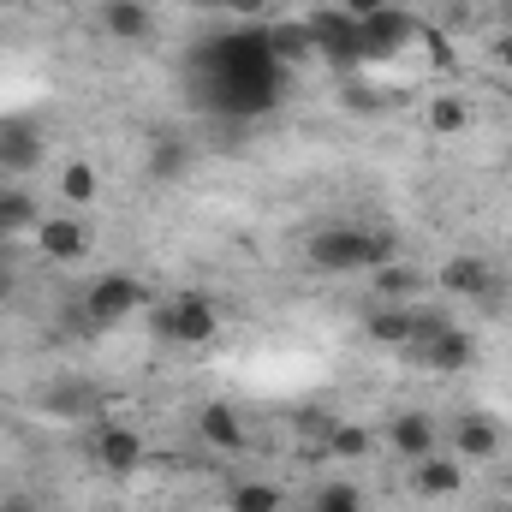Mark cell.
I'll return each instance as SVG.
<instances>
[{
  "label": "cell",
  "instance_id": "6da1fadb",
  "mask_svg": "<svg viewBox=\"0 0 512 512\" xmlns=\"http://www.w3.org/2000/svg\"><path fill=\"white\" fill-rule=\"evenodd\" d=\"M203 72H209V90H215V102L227 108V114H274L280 108V96H286V66L268 54V36H262V24H245V30H227V36H215L209 48H203Z\"/></svg>",
  "mask_w": 512,
  "mask_h": 512
},
{
  "label": "cell",
  "instance_id": "7a4b0ae2",
  "mask_svg": "<svg viewBox=\"0 0 512 512\" xmlns=\"http://www.w3.org/2000/svg\"><path fill=\"white\" fill-rule=\"evenodd\" d=\"M399 256L393 233H370V227H316L304 239V262L316 274H370Z\"/></svg>",
  "mask_w": 512,
  "mask_h": 512
},
{
  "label": "cell",
  "instance_id": "3957f363",
  "mask_svg": "<svg viewBox=\"0 0 512 512\" xmlns=\"http://www.w3.org/2000/svg\"><path fill=\"white\" fill-rule=\"evenodd\" d=\"M155 334L167 346H215L221 340V310L209 292H173L155 304Z\"/></svg>",
  "mask_w": 512,
  "mask_h": 512
},
{
  "label": "cell",
  "instance_id": "277c9868",
  "mask_svg": "<svg viewBox=\"0 0 512 512\" xmlns=\"http://www.w3.org/2000/svg\"><path fill=\"white\" fill-rule=\"evenodd\" d=\"M143 304H149V286L137 274H102L84 292V322L90 328H114V322H131Z\"/></svg>",
  "mask_w": 512,
  "mask_h": 512
},
{
  "label": "cell",
  "instance_id": "5b68a950",
  "mask_svg": "<svg viewBox=\"0 0 512 512\" xmlns=\"http://www.w3.org/2000/svg\"><path fill=\"white\" fill-rule=\"evenodd\" d=\"M304 24H310L316 60H334V66H358V60H364V36H358V18H352V12H340V6H316Z\"/></svg>",
  "mask_w": 512,
  "mask_h": 512
},
{
  "label": "cell",
  "instance_id": "8992f818",
  "mask_svg": "<svg viewBox=\"0 0 512 512\" xmlns=\"http://www.w3.org/2000/svg\"><path fill=\"white\" fill-rule=\"evenodd\" d=\"M358 36H364V60H393V54H405V48L423 36V24H417L405 6H393V0H387L382 12L358 18Z\"/></svg>",
  "mask_w": 512,
  "mask_h": 512
},
{
  "label": "cell",
  "instance_id": "52a82bcc",
  "mask_svg": "<svg viewBox=\"0 0 512 512\" xmlns=\"http://www.w3.org/2000/svg\"><path fill=\"white\" fill-rule=\"evenodd\" d=\"M435 280H441L447 298H477V304H489V310H495V298H501V274H495V262H489V256H471V251L447 256Z\"/></svg>",
  "mask_w": 512,
  "mask_h": 512
},
{
  "label": "cell",
  "instance_id": "ba28073f",
  "mask_svg": "<svg viewBox=\"0 0 512 512\" xmlns=\"http://www.w3.org/2000/svg\"><path fill=\"white\" fill-rule=\"evenodd\" d=\"M507 447V429H501V417H489V411H465L459 423H453V435H447V453L459 459V465H483V459H495Z\"/></svg>",
  "mask_w": 512,
  "mask_h": 512
},
{
  "label": "cell",
  "instance_id": "9c48e42d",
  "mask_svg": "<svg viewBox=\"0 0 512 512\" xmlns=\"http://www.w3.org/2000/svg\"><path fill=\"white\" fill-rule=\"evenodd\" d=\"M90 459H96L108 477H131V471L149 459V447H143V435H137L131 423H102L96 441H90Z\"/></svg>",
  "mask_w": 512,
  "mask_h": 512
},
{
  "label": "cell",
  "instance_id": "30bf717a",
  "mask_svg": "<svg viewBox=\"0 0 512 512\" xmlns=\"http://www.w3.org/2000/svg\"><path fill=\"white\" fill-rule=\"evenodd\" d=\"M405 358H417V364H423V370H435V376H459V370H471V364H477V340H471L465 328H453V322H447L435 340H423V346H417V352H405Z\"/></svg>",
  "mask_w": 512,
  "mask_h": 512
},
{
  "label": "cell",
  "instance_id": "8fae6325",
  "mask_svg": "<svg viewBox=\"0 0 512 512\" xmlns=\"http://www.w3.org/2000/svg\"><path fill=\"white\" fill-rule=\"evenodd\" d=\"M364 334L376 340V346H387V352H405L411 340H417V304H370L364 310Z\"/></svg>",
  "mask_w": 512,
  "mask_h": 512
},
{
  "label": "cell",
  "instance_id": "7c38bea8",
  "mask_svg": "<svg viewBox=\"0 0 512 512\" xmlns=\"http://www.w3.org/2000/svg\"><path fill=\"white\" fill-rule=\"evenodd\" d=\"M30 245H36V256H48V262H78V256L90 251V233L72 215H42L36 233H30Z\"/></svg>",
  "mask_w": 512,
  "mask_h": 512
},
{
  "label": "cell",
  "instance_id": "4fadbf2b",
  "mask_svg": "<svg viewBox=\"0 0 512 512\" xmlns=\"http://www.w3.org/2000/svg\"><path fill=\"white\" fill-rule=\"evenodd\" d=\"M387 441H393V453L399 459H429V453H441V429H435V417L429 411H399L393 423H387Z\"/></svg>",
  "mask_w": 512,
  "mask_h": 512
},
{
  "label": "cell",
  "instance_id": "5bb4252c",
  "mask_svg": "<svg viewBox=\"0 0 512 512\" xmlns=\"http://www.w3.org/2000/svg\"><path fill=\"white\" fill-rule=\"evenodd\" d=\"M411 489H417L423 501H453V495L465 489V465L441 447V453H429V459L411 465Z\"/></svg>",
  "mask_w": 512,
  "mask_h": 512
},
{
  "label": "cell",
  "instance_id": "9a60e30c",
  "mask_svg": "<svg viewBox=\"0 0 512 512\" xmlns=\"http://www.w3.org/2000/svg\"><path fill=\"white\" fill-rule=\"evenodd\" d=\"M262 36H268V54H274L286 72H298V66L316 60V42H310V24H304V18H268Z\"/></svg>",
  "mask_w": 512,
  "mask_h": 512
},
{
  "label": "cell",
  "instance_id": "2e32d148",
  "mask_svg": "<svg viewBox=\"0 0 512 512\" xmlns=\"http://www.w3.org/2000/svg\"><path fill=\"white\" fill-rule=\"evenodd\" d=\"M0 167L6 173H36L42 167V126L36 120H6L0 126Z\"/></svg>",
  "mask_w": 512,
  "mask_h": 512
},
{
  "label": "cell",
  "instance_id": "e0dca14e",
  "mask_svg": "<svg viewBox=\"0 0 512 512\" xmlns=\"http://www.w3.org/2000/svg\"><path fill=\"white\" fill-rule=\"evenodd\" d=\"M197 429H203L209 447H221V453H245V423H239V411H233L227 399H209L203 417H197Z\"/></svg>",
  "mask_w": 512,
  "mask_h": 512
},
{
  "label": "cell",
  "instance_id": "ac0fdd59",
  "mask_svg": "<svg viewBox=\"0 0 512 512\" xmlns=\"http://www.w3.org/2000/svg\"><path fill=\"white\" fill-rule=\"evenodd\" d=\"M102 30H108L114 42H149L155 18H149L143 0H102Z\"/></svg>",
  "mask_w": 512,
  "mask_h": 512
},
{
  "label": "cell",
  "instance_id": "d6986e66",
  "mask_svg": "<svg viewBox=\"0 0 512 512\" xmlns=\"http://www.w3.org/2000/svg\"><path fill=\"white\" fill-rule=\"evenodd\" d=\"M143 167H149V179L173 185V179H185V173H191V143H185V137H155Z\"/></svg>",
  "mask_w": 512,
  "mask_h": 512
},
{
  "label": "cell",
  "instance_id": "ffe728a7",
  "mask_svg": "<svg viewBox=\"0 0 512 512\" xmlns=\"http://www.w3.org/2000/svg\"><path fill=\"white\" fill-rule=\"evenodd\" d=\"M370 274H376V298H382V304H411V298H417V286H423V274H417L405 256H393V262L370 268Z\"/></svg>",
  "mask_w": 512,
  "mask_h": 512
},
{
  "label": "cell",
  "instance_id": "44dd1931",
  "mask_svg": "<svg viewBox=\"0 0 512 512\" xmlns=\"http://www.w3.org/2000/svg\"><path fill=\"white\" fill-rule=\"evenodd\" d=\"M423 126L435 131V137H459V131L471 126V102H465V96H453V90H441V96H429Z\"/></svg>",
  "mask_w": 512,
  "mask_h": 512
},
{
  "label": "cell",
  "instance_id": "7402d4cb",
  "mask_svg": "<svg viewBox=\"0 0 512 512\" xmlns=\"http://www.w3.org/2000/svg\"><path fill=\"white\" fill-rule=\"evenodd\" d=\"M36 221H42V209H36V197H30V191H18V185H6V191H0V239H18V233H36Z\"/></svg>",
  "mask_w": 512,
  "mask_h": 512
},
{
  "label": "cell",
  "instance_id": "603a6c76",
  "mask_svg": "<svg viewBox=\"0 0 512 512\" xmlns=\"http://www.w3.org/2000/svg\"><path fill=\"white\" fill-rule=\"evenodd\" d=\"M96 191H102V179H96L90 161H66V167H60V197H66V209H90Z\"/></svg>",
  "mask_w": 512,
  "mask_h": 512
},
{
  "label": "cell",
  "instance_id": "cb8c5ba5",
  "mask_svg": "<svg viewBox=\"0 0 512 512\" xmlns=\"http://www.w3.org/2000/svg\"><path fill=\"white\" fill-rule=\"evenodd\" d=\"M328 453H334V459H370V453H376V435H370L364 423H334V429H328Z\"/></svg>",
  "mask_w": 512,
  "mask_h": 512
},
{
  "label": "cell",
  "instance_id": "d4e9b609",
  "mask_svg": "<svg viewBox=\"0 0 512 512\" xmlns=\"http://www.w3.org/2000/svg\"><path fill=\"white\" fill-rule=\"evenodd\" d=\"M227 507H233V512H280V507H286V495H280L274 483H239Z\"/></svg>",
  "mask_w": 512,
  "mask_h": 512
},
{
  "label": "cell",
  "instance_id": "484cf974",
  "mask_svg": "<svg viewBox=\"0 0 512 512\" xmlns=\"http://www.w3.org/2000/svg\"><path fill=\"white\" fill-rule=\"evenodd\" d=\"M310 512H364V495H358L352 483H322L316 501H310Z\"/></svg>",
  "mask_w": 512,
  "mask_h": 512
},
{
  "label": "cell",
  "instance_id": "4316f807",
  "mask_svg": "<svg viewBox=\"0 0 512 512\" xmlns=\"http://www.w3.org/2000/svg\"><path fill=\"white\" fill-rule=\"evenodd\" d=\"M221 12H233V18H268L274 12V0H215Z\"/></svg>",
  "mask_w": 512,
  "mask_h": 512
},
{
  "label": "cell",
  "instance_id": "83f0119b",
  "mask_svg": "<svg viewBox=\"0 0 512 512\" xmlns=\"http://www.w3.org/2000/svg\"><path fill=\"white\" fill-rule=\"evenodd\" d=\"M0 512H48V507H42V495H30V489H12V495H0Z\"/></svg>",
  "mask_w": 512,
  "mask_h": 512
},
{
  "label": "cell",
  "instance_id": "f1b7e54d",
  "mask_svg": "<svg viewBox=\"0 0 512 512\" xmlns=\"http://www.w3.org/2000/svg\"><path fill=\"white\" fill-rule=\"evenodd\" d=\"M12 292H18V268H12V262H6V256H0V304H6V298H12Z\"/></svg>",
  "mask_w": 512,
  "mask_h": 512
},
{
  "label": "cell",
  "instance_id": "f546056e",
  "mask_svg": "<svg viewBox=\"0 0 512 512\" xmlns=\"http://www.w3.org/2000/svg\"><path fill=\"white\" fill-rule=\"evenodd\" d=\"M387 0H340V12H352V18H370V12H382Z\"/></svg>",
  "mask_w": 512,
  "mask_h": 512
},
{
  "label": "cell",
  "instance_id": "4dcf8cb0",
  "mask_svg": "<svg viewBox=\"0 0 512 512\" xmlns=\"http://www.w3.org/2000/svg\"><path fill=\"white\" fill-rule=\"evenodd\" d=\"M495 66L512 72V30H501V42H495Z\"/></svg>",
  "mask_w": 512,
  "mask_h": 512
},
{
  "label": "cell",
  "instance_id": "1f68e13d",
  "mask_svg": "<svg viewBox=\"0 0 512 512\" xmlns=\"http://www.w3.org/2000/svg\"><path fill=\"white\" fill-rule=\"evenodd\" d=\"M501 24L512 30V0H501Z\"/></svg>",
  "mask_w": 512,
  "mask_h": 512
}]
</instances>
